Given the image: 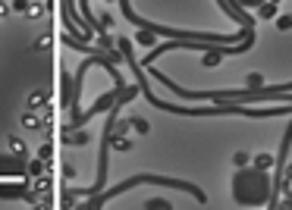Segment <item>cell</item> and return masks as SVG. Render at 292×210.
Segmentation results:
<instances>
[{
	"label": "cell",
	"instance_id": "obj_4",
	"mask_svg": "<svg viewBox=\"0 0 292 210\" xmlns=\"http://www.w3.org/2000/svg\"><path fill=\"white\" fill-rule=\"evenodd\" d=\"M258 16H261V19H277V4H273V0L261 4V7H258Z\"/></svg>",
	"mask_w": 292,
	"mask_h": 210
},
{
	"label": "cell",
	"instance_id": "obj_1",
	"mask_svg": "<svg viewBox=\"0 0 292 210\" xmlns=\"http://www.w3.org/2000/svg\"><path fill=\"white\" fill-rule=\"evenodd\" d=\"M232 201L239 207H277V195H273V176L264 166H239L229 182Z\"/></svg>",
	"mask_w": 292,
	"mask_h": 210
},
{
	"label": "cell",
	"instance_id": "obj_18",
	"mask_svg": "<svg viewBox=\"0 0 292 210\" xmlns=\"http://www.w3.org/2000/svg\"><path fill=\"white\" fill-rule=\"evenodd\" d=\"M38 157H41V160H47V157H50V144H41V151H38Z\"/></svg>",
	"mask_w": 292,
	"mask_h": 210
},
{
	"label": "cell",
	"instance_id": "obj_17",
	"mask_svg": "<svg viewBox=\"0 0 292 210\" xmlns=\"http://www.w3.org/2000/svg\"><path fill=\"white\" fill-rule=\"evenodd\" d=\"M63 176H66V179H76V166L66 163V166H63Z\"/></svg>",
	"mask_w": 292,
	"mask_h": 210
},
{
	"label": "cell",
	"instance_id": "obj_12",
	"mask_svg": "<svg viewBox=\"0 0 292 210\" xmlns=\"http://www.w3.org/2000/svg\"><path fill=\"white\" fill-rule=\"evenodd\" d=\"M41 166H44V160L38 157V160H35V163L28 166V173H32V176H41Z\"/></svg>",
	"mask_w": 292,
	"mask_h": 210
},
{
	"label": "cell",
	"instance_id": "obj_15",
	"mask_svg": "<svg viewBox=\"0 0 292 210\" xmlns=\"http://www.w3.org/2000/svg\"><path fill=\"white\" fill-rule=\"evenodd\" d=\"M13 10L16 13H28V4H25V0H13Z\"/></svg>",
	"mask_w": 292,
	"mask_h": 210
},
{
	"label": "cell",
	"instance_id": "obj_3",
	"mask_svg": "<svg viewBox=\"0 0 292 210\" xmlns=\"http://www.w3.org/2000/svg\"><path fill=\"white\" fill-rule=\"evenodd\" d=\"M22 126L25 129H41V119H38V113H35V110H28V113H22Z\"/></svg>",
	"mask_w": 292,
	"mask_h": 210
},
{
	"label": "cell",
	"instance_id": "obj_14",
	"mask_svg": "<svg viewBox=\"0 0 292 210\" xmlns=\"http://www.w3.org/2000/svg\"><path fill=\"white\" fill-rule=\"evenodd\" d=\"M248 88H261V75H258V72L248 75Z\"/></svg>",
	"mask_w": 292,
	"mask_h": 210
},
{
	"label": "cell",
	"instance_id": "obj_16",
	"mask_svg": "<svg viewBox=\"0 0 292 210\" xmlns=\"http://www.w3.org/2000/svg\"><path fill=\"white\" fill-rule=\"evenodd\" d=\"M232 160H236V166H245V163H248V154H245V151H239Z\"/></svg>",
	"mask_w": 292,
	"mask_h": 210
},
{
	"label": "cell",
	"instance_id": "obj_20",
	"mask_svg": "<svg viewBox=\"0 0 292 210\" xmlns=\"http://www.w3.org/2000/svg\"><path fill=\"white\" fill-rule=\"evenodd\" d=\"M283 185H292V163L286 166V176H283Z\"/></svg>",
	"mask_w": 292,
	"mask_h": 210
},
{
	"label": "cell",
	"instance_id": "obj_13",
	"mask_svg": "<svg viewBox=\"0 0 292 210\" xmlns=\"http://www.w3.org/2000/svg\"><path fill=\"white\" fill-rule=\"evenodd\" d=\"M35 50H44L47 47V35H38V38H35V44H32Z\"/></svg>",
	"mask_w": 292,
	"mask_h": 210
},
{
	"label": "cell",
	"instance_id": "obj_10",
	"mask_svg": "<svg viewBox=\"0 0 292 210\" xmlns=\"http://www.w3.org/2000/svg\"><path fill=\"white\" fill-rule=\"evenodd\" d=\"M132 126H135V132H141V135H148V129H151L148 123H144V119H138V116L132 119Z\"/></svg>",
	"mask_w": 292,
	"mask_h": 210
},
{
	"label": "cell",
	"instance_id": "obj_6",
	"mask_svg": "<svg viewBox=\"0 0 292 210\" xmlns=\"http://www.w3.org/2000/svg\"><path fill=\"white\" fill-rule=\"evenodd\" d=\"M232 4L239 7V10H258L261 4H267V0H232Z\"/></svg>",
	"mask_w": 292,
	"mask_h": 210
},
{
	"label": "cell",
	"instance_id": "obj_7",
	"mask_svg": "<svg viewBox=\"0 0 292 210\" xmlns=\"http://www.w3.org/2000/svg\"><path fill=\"white\" fill-rule=\"evenodd\" d=\"M273 22H277V28H280V32H289V28H292V16H289V13H283V16L273 19Z\"/></svg>",
	"mask_w": 292,
	"mask_h": 210
},
{
	"label": "cell",
	"instance_id": "obj_19",
	"mask_svg": "<svg viewBox=\"0 0 292 210\" xmlns=\"http://www.w3.org/2000/svg\"><path fill=\"white\" fill-rule=\"evenodd\" d=\"M10 10H13V7H7V0H0V19H7Z\"/></svg>",
	"mask_w": 292,
	"mask_h": 210
},
{
	"label": "cell",
	"instance_id": "obj_5",
	"mask_svg": "<svg viewBox=\"0 0 292 210\" xmlns=\"http://www.w3.org/2000/svg\"><path fill=\"white\" fill-rule=\"evenodd\" d=\"M41 104H44V91H41V88H35V91L28 94V110H38Z\"/></svg>",
	"mask_w": 292,
	"mask_h": 210
},
{
	"label": "cell",
	"instance_id": "obj_9",
	"mask_svg": "<svg viewBox=\"0 0 292 210\" xmlns=\"http://www.w3.org/2000/svg\"><path fill=\"white\" fill-rule=\"evenodd\" d=\"M144 207H148V210H154V207H160V210H170V201H167V198H151V201L144 204Z\"/></svg>",
	"mask_w": 292,
	"mask_h": 210
},
{
	"label": "cell",
	"instance_id": "obj_11",
	"mask_svg": "<svg viewBox=\"0 0 292 210\" xmlns=\"http://www.w3.org/2000/svg\"><path fill=\"white\" fill-rule=\"evenodd\" d=\"M41 13H44V7H41V4H32V7H28V13H25V16H32V19H38V16H41Z\"/></svg>",
	"mask_w": 292,
	"mask_h": 210
},
{
	"label": "cell",
	"instance_id": "obj_8",
	"mask_svg": "<svg viewBox=\"0 0 292 210\" xmlns=\"http://www.w3.org/2000/svg\"><path fill=\"white\" fill-rule=\"evenodd\" d=\"M273 163H277V157H267V154H258V157H254V166H264V169H270Z\"/></svg>",
	"mask_w": 292,
	"mask_h": 210
},
{
	"label": "cell",
	"instance_id": "obj_2",
	"mask_svg": "<svg viewBox=\"0 0 292 210\" xmlns=\"http://www.w3.org/2000/svg\"><path fill=\"white\" fill-rule=\"evenodd\" d=\"M7 144H10V154H19V157L25 154V141H22L19 135H10V138H7Z\"/></svg>",
	"mask_w": 292,
	"mask_h": 210
}]
</instances>
